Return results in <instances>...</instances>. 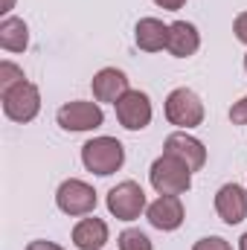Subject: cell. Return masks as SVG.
Listing matches in <instances>:
<instances>
[{"label": "cell", "mask_w": 247, "mask_h": 250, "mask_svg": "<svg viewBox=\"0 0 247 250\" xmlns=\"http://www.w3.org/2000/svg\"><path fill=\"white\" fill-rule=\"evenodd\" d=\"M82 163L87 172L108 178L114 172H120L125 163V148L117 137H93L82 146Z\"/></svg>", "instance_id": "cell-1"}, {"label": "cell", "mask_w": 247, "mask_h": 250, "mask_svg": "<svg viewBox=\"0 0 247 250\" xmlns=\"http://www.w3.org/2000/svg\"><path fill=\"white\" fill-rule=\"evenodd\" d=\"M148 181H151V187L157 189L160 195H184L186 189L192 187V172L178 157L163 154V157H157L151 163Z\"/></svg>", "instance_id": "cell-2"}, {"label": "cell", "mask_w": 247, "mask_h": 250, "mask_svg": "<svg viewBox=\"0 0 247 250\" xmlns=\"http://www.w3.org/2000/svg\"><path fill=\"white\" fill-rule=\"evenodd\" d=\"M0 99H3V114L12 123H32L41 111V90L26 79L15 84L12 90L0 93Z\"/></svg>", "instance_id": "cell-3"}, {"label": "cell", "mask_w": 247, "mask_h": 250, "mask_svg": "<svg viewBox=\"0 0 247 250\" xmlns=\"http://www.w3.org/2000/svg\"><path fill=\"white\" fill-rule=\"evenodd\" d=\"M166 120L178 128H198L204 123V102L195 90L178 87L166 99Z\"/></svg>", "instance_id": "cell-4"}, {"label": "cell", "mask_w": 247, "mask_h": 250, "mask_svg": "<svg viewBox=\"0 0 247 250\" xmlns=\"http://www.w3.org/2000/svg\"><path fill=\"white\" fill-rule=\"evenodd\" d=\"M143 209H148V207H145V192H143L140 184L123 181V184H117V187L108 192V212L114 218L134 221V218H140Z\"/></svg>", "instance_id": "cell-5"}, {"label": "cell", "mask_w": 247, "mask_h": 250, "mask_svg": "<svg viewBox=\"0 0 247 250\" xmlns=\"http://www.w3.org/2000/svg\"><path fill=\"white\" fill-rule=\"evenodd\" d=\"M56 204L64 215H90L96 209V189L84 181H64L56 192Z\"/></svg>", "instance_id": "cell-6"}, {"label": "cell", "mask_w": 247, "mask_h": 250, "mask_svg": "<svg viewBox=\"0 0 247 250\" xmlns=\"http://www.w3.org/2000/svg\"><path fill=\"white\" fill-rule=\"evenodd\" d=\"M56 120L64 131H93L105 123V114L96 102H79L76 99V102H67L59 108Z\"/></svg>", "instance_id": "cell-7"}, {"label": "cell", "mask_w": 247, "mask_h": 250, "mask_svg": "<svg viewBox=\"0 0 247 250\" xmlns=\"http://www.w3.org/2000/svg\"><path fill=\"white\" fill-rule=\"evenodd\" d=\"M114 108H117L120 125L128 128V131H143L151 123V99L143 90H128Z\"/></svg>", "instance_id": "cell-8"}, {"label": "cell", "mask_w": 247, "mask_h": 250, "mask_svg": "<svg viewBox=\"0 0 247 250\" xmlns=\"http://www.w3.org/2000/svg\"><path fill=\"white\" fill-rule=\"evenodd\" d=\"M163 154L178 157L181 163L189 166V172H198V169L206 163V148H204V143L195 140V137H189L186 131H178V134H169V137H166Z\"/></svg>", "instance_id": "cell-9"}, {"label": "cell", "mask_w": 247, "mask_h": 250, "mask_svg": "<svg viewBox=\"0 0 247 250\" xmlns=\"http://www.w3.org/2000/svg\"><path fill=\"white\" fill-rule=\"evenodd\" d=\"M215 212L224 224H242L247 218V192L239 184H224L215 195Z\"/></svg>", "instance_id": "cell-10"}, {"label": "cell", "mask_w": 247, "mask_h": 250, "mask_svg": "<svg viewBox=\"0 0 247 250\" xmlns=\"http://www.w3.org/2000/svg\"><path fill=\"white\" fill-rule=\"evenodd\" d=\"M90 87H93V99L96 102H111V105H117L125 93L131 90L128 87V76H125L123 70H117V67H102L93 76Z\"/></svg>", "instance_id": "cell-11"}, {"label": "cell", "mask_w": 247, "mask_h": 250, "mask_svg": "<svg viewBox=\"0 0 247 250\" xmlns=\"http://www.w3.org/2000/svg\"><path fill=\"white\" fill-rule=\"evenodd\" d=\"M148 221L151 227L163 230V233H172L184 224V204L178 195H160L154 204H148Z\"/></svg>", "instance_id": "cell-12"}, {"label": "cell", "mask_w": 247, "mask_h": 250, "mask_svg": "<svg viewBox=\"0 0 247 250\" xmlns=\"http://www.w3.org/2000/svg\"><path fill=\"white\" fill-rule=\"evenodd\" d=\"M198 47H201V35H198L195 23H189V21H175V23H169V47H166V50H169L175 59H189V56H195Z\"/></svg>", "instance_id": "cell-13"}, {"label": "cell", "mask_w": 247, "mask_h": 250, "mask_svg": "<svg viewBox=\"0 0 247 250\" xmlns=\"http://www.w3.org/2000/svg\"><path fill=\"white\" fill-rule=\"evenodd\" d=\"M134 41L143 53H157V50L169 47V26L157 18H143L134 29Z\"/></svg>", "instance_id": "cell-14"}, {"label": "cell", "mask_w": 247, "mask_h": 250, "mask_svg": "<svg viewBox=\"0 0 247 250\" xmlns=\"http://www.w3.org/2000/svg\"><path fill=\"white\" fill-rule=\"evenodd\" d=\"M73 245L79 250H102L108 245V224L102 218H82L73 227Z\"/></svg>", "instance_id": "cell-15"}, {"label": "cell", "mask_w": 247, "mask_h": 250, "mask_svg": "<svg viewBox=\"0 0 247 250\" xmlns=\"http://www.w3.org/2000/svg\"><path fill=\"white\" fill-rule=\"evenodd\" d=\"M29 44V29L21 18H3L0 21V47L9 53H23Z\"/></svg>", "instance_id": "cell-16"}, {"label": "cell", "mask_w": 247, "mask_h": 250, "mask_svg": "<svg viewBox=\"0 0 247 250\" xmlns=\"http://www.w3.org/2000/svg\"><path fill=\"white\" fill-rule=\"evenodd\" d=\"M117 242H120V250H154L151 239L143 230H123Z\"/></svg>", "instance_id": "cell-17"}, {"label": "cell", "mask_w": 247, "mask_h": 250, "mask_svg": "<svg viewBox=\"0 0 247 250\" xmlns=\"http://www.w3.org/2000/svg\"><path fill=\"white\" fill-rule=\"evenodd\" d=\"M21 82H23V70H21L18 64L0 62V93L12 90V87H15V84H21Z\"/></svg>", "instance_id": "cell-18"}, {"label": "cell", "mask_w": 247, "mask_h": 250, "mask_svg": "<svg viewBox=\"0 0 247 250\" xmlns=\"http://www.w3.org/2000/svg\"><path fill=\"white\" fill-rule=\"evenodd\" d=\"M192 250H233V248H230V242L221 239V236H206V239L195 242V248Z\"/></svg>", "instance_id": "cell-19"}, {"label": "cell", "mask_w": 247, "mask_h": 250, "mask_svg": "<svg viewBox=\"0 0 247 250\" xmlns=\"http://www.w3.org/2000/svg\"><path fill=\"white\" fill-rule=\"evenodd\" d=\"M230 120H233V125H247V96L230 108Z\"/></svg>", "instance_id": "cell-20"}, {"label": "cell", "mask_w": 247, "mask_h": 250, "mask_svg": "<svg viewBox=\"0 0 247 250\" xmlns=\"http://www.w3.org/2000/svg\"><path fill=\"white\" fill-rule=\"evenodd\" d=\"M233 32H236V38H239L242 44H247V12H242V15L233 21Z\"/></svg>", "instance_id": "cell-21"}, {"label": "cell", "mask_w": 247, "mask_h": 250, "mask_svg": "<svg viewBox=\"0 0 247 250\" xmlns=\"http://www.w3.org/2000/svg\"><path fill=\"white\" fill-rule=\"evenodd\" d=\"M26 250H64V248H59L56 242H44V239H38V242H29Z\"/></svg>", "instance_id": "cell-22"}, {"label": "cell", "mask_w": 247, "mask_h": 250, "mask_svg": "<svg viewBox=\"0 0 247 250\" xmlns=\"http://www.w3.org/2000/svg\"><path fill=\"white\" fill-rule=\"evenodd\" d=\"M160 9H169V12H178V9H184L186 0H154Z\"/></svg>", "instance_id": "cell-23"}, {"label": "cell", "mask_w": 247, "mask_h": 250, "mask_svg": "<svg viewBox=\"0 0 247 250\" xmlns=\"http://www.w3.org/2000/svg\"><path fill=\"white\" fill-rule=\"evenodd\" d=\"M12 3H15V0H3V9H0V12H3V15H6V12H9V9H12Z\"/></svg>", "instance_id": "cell-24"}, {"label": "cell", "mask_w": 247, "mask_h": 250, "mask_svg": "<svg viewBox=\"0 0 247 250\" xmlns=\"http://www.w3.org/2000/svg\"><path fill=\"white\" fill-rule=\"evenodd\" d=\"M239 250H247V233L242 236V239H239Z\"/></svg>", "instance_id": "cell-25"}, {"label": "cell", "mask_w": 247, "mask_h": 250, "mask_svg": "<svg viewBox=\"0 0 247 250\" xmlns=\"http://www.w3.org/2000/svg\"><path fill=\"white\" fill-rule=\"evenodd\" d=\"M245 73H247V56H245Z\"/></svg>", "instance_id": "cell-26"}]
</instances>
